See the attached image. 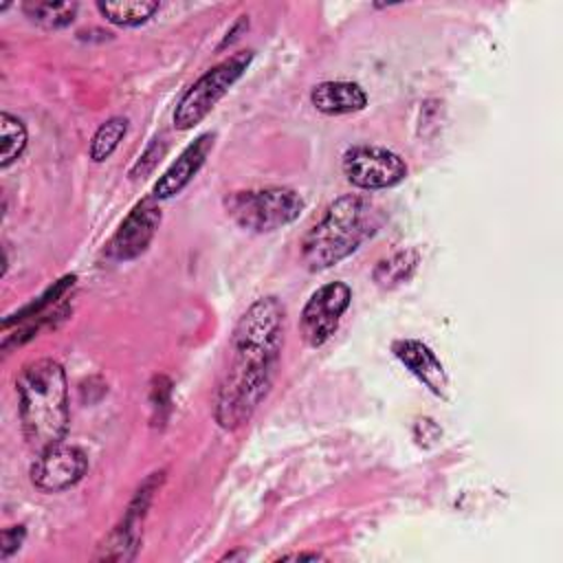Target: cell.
<instances>
[{"instance_id": "7a4b0ae2", "label": "cell", "mask_w": 563, "mask_h": 563, "mask_svg": "<svg viewBox=\"0 0 563 563\" xmlns=\"http://www.w3.org/2000/svg\"><path fill=\"white\" fill-rule=\"evenodd\" d=\"M18 413L26 444L40 453L64 440L68 429V383L53 358H37L22 367L18 380Z\"/></svg>"}, {"instance_id": "44dd1931", "label": "cell", "mask_w": 563, "mask_h": 563, "mask_svg": "<svg viewBox=\"0 0 563 563\" xmlns=\"http://www.w3.org/2000/svg\"><path fill=\"white\" fill-rule=\"evenodd\" d=\"M244 26H249V20H244V18H242V20H238V24H235V26H233V31H231V33H227V37H224V40H222V44H220V48H224V46H227V44H231V42H233V40H235V37H238V31H240V29H244Z\"/></svg>"}, {"instance_id": "7c38bea8", "label": "cell", "mask_w": 563, "mask_h": 563, "mask_svg": "<svg viewBox=\"0 0 563 563\" xmlns=\"http://www.w3.org/2000/svg\"><path fill=\"white\" fill-rule=\"evenodd\" d=\"M396 358L435 396H446V372L435 352L416 339H400L391 345Z\"/></svg>"}, {"instance_id": "52a82bcc", "label": "cell", "mask_w": 563, "mask_h": 563, "mask_svg": "<svg viewBox=\"0 0 563 563\" xmlns=\"http://www.w3.org/2000/svg\"><path fill=\"white\" fill-rule=\"evenodd\" d=\"M350 301L352 290L347 284L330 282L319 286L306 301L299 317V330L306 345L321 347L336 332L341 317L350 308Z\"/></svg>"}, {"instance_id": "277c9868", "label": "cell", "mask_w": 563, "mask_h": 563, "mask_svg": "<svg viewBox=\"0 0 563 563\" xmlns=\"http://www.w3.org/2000/svg\"><path fill=\"white\" fill-rule=\"evenodd\" d=\"M231 220L255 233H266L295 222L303 209L301 196L290 187H264L235 191L227 200Z\"/></svg>"}, {"instance_id": "5b68a950", "label": "cell", "mask_w": 563, "mask_h": 563, "mask_svg": "<svg viewBox=\"0 0 563 563\" xmlns=\"http://www.w3.org/2000/svg\"><path fill=\"white\" fill-rule=\"evenodd\" d=\"M253 59V51H240L211 70H207L198 81H194L191 88L180 97L174 110V128L176 130H189L198 125L213 106L229 92V88L244 75Z\"/></svg>"}, {"instance_id": "5bb4252c", "label": "cell", "mask_w": 563, "mask_h": 563, "mask_svg": "<svg viewBox=\"0 0 563 563\" xmlns=\"http://www.w3.org/2000/svg\"><path fill=\"white\" fill-rule=\"evenodd\" d=\"M161 4L156 0H123V2H97V11L117 26H139L147 22Z\"/></svg>"}, {"instance_id": "4fadbf2b", "label": "cell", "mask_w": 563, "mask_h": 563, "mask_svg": "<svg viewBox=\"0 0 563 563\" xmlns=\"http://www.w3.org/2000/svg\"><path fill=\"white\" fill-rule=\"evenodd\" d=\"M310 101L323 114H350L367 106V95L354 81H321L312 88Z\"/></svg>"}, {"instance_id": "e0dca14e", "label": "cell", "mask_w": 563, "mask_h": 563, "mask_svg": "<svg viewBox=\"0 0 563 563\" xmlns=\"http://www.w3.org/2000/svg\"><path fill=\"white\" fill-rule=\"evenodd\" d=\"M128 132V119L123 117H112L108 121H103L97 132L92 134L90 141V158L95 163H103L106 158H110V154L119 147L121 139Z\"/></svg>"}, {"instance_id": "9c48e42d", "label": "cell", "mask_w": 563, "mask_h": 563, "mask_svg": "<svg viewBox=\"0 0 563 563\" xmlns=\"http://www.w3.org/2000/svg\"><path fill=\"white\" fill-rule=\"evenodd\" d=\"M158 473H154V477H150L134 495L123 521L108 534V539L99 545V552L95 554V559L99 561H128L136 554L139 548V539H141V523L145 517V510L150 506L152 499V490L156 488V482H161V477H156Z\"/></svg>"}, {"instance_id": "ac0fdd59", "label": "cell", "mask_w": 563, "mask_h": 563, "mask_svg": "<svg viewBox=\"0 0 563 563\" xmlns=\"http://www.w3.org/2000/svg\"><path fill=\"white\" fill-rule=\"evenodd\" d=\"M0 139H2V156L0 165L9 167L26 147V128L22 119L2 112L0 114Z\"/></svg>"}, {"instance_id": "ffe728a7", "label": "cell", "mask_w": 563, "mask_h": 563, "mask_svg": "<svg viewBox=\"0 0 563 563\" xmlns=\"http://www.w3.org/2000/svg\"><path fill=\"white\" fill-rule=\"evenodd\" d=\"M24 526H9L2 530V561H7L24 541Z\"/></svg>"}, {"instance_id": "30bf717a", "label": "cell", "mask_w": 563, "mask_h": 563, "mask_svg": "<svg viewBox=\"0 0 563 563\" xmlns=\"http://www.w3.org/2000/svg\"><path fill=\"white\" fill-rule=\"evenodd\" d=\"M161 224V209L152 200L139 202L130 216L121 222L112 240L108 242V257L117 262H128L139 257L152 242Z\"/></svg>"}, {"instance_id": "d6986e66", "label": "cell", "mask_w": 563, "mask_h": 563, "mask_svg": "<svg viewBox=\"0 0 563 563\" xmlns=\"http://www.w3.org/2000/svg\"><path fill=\"white\" fill-rule=\"evenodd\" d=\"M163 152H165V143L156 139V141L143 152V156L136 161V165L132 167L130 176H132V178H139V176H143V174L152 172L154 165L158 163V156H163Z\"/></svg>"}, {"instance_id": "6da1fadb", "label": "cell", "mask_w": 563, "mask_h": 563, "mask_svg": "<svg viewBox=\"0 0 563 563\" xmlns=\"http://www.w3.org/2000/svg\"><path fill=\"white\" fill-rule=\"evenodd\" d=\"M284 306L277 297L255 299L235 323L231 363L216 391L213 416L222 429H238L268 396L284 343Z\"/></svg>"}, {"instance_id": "9a60e30c", "label": "cell", "mask_w": 563, "mask_h": 563, "mask_svg": "<svg viewBox=\"0 0 563 563\" xmlns=\"http://www.w3.org/2000/svg\"><path fill=\"white\" fill-rule=\"evenodd\" d=\"M22 11L26 18L44 29H64L75 20V2H24Z\"/></svg>"}, {"instance_id": "7402d4cb", "label": "cell", "mask_w": 563, "mask_h": 563, "mask_svg": "<svg viewBox=\"0 0 563 563\" xmlns=\"http://www.w3.org/2000/svg\"><path fill=\"white\" fill-rule=\"evenodd\" d=\"M282 559H310V561H317V559H321L319 554H308V552H299V554H286V556H282Z\"/></svg>"}, {"instance_id": "ba28073f", "label": "cell", "mask_w": 563, "mask_h": 563, "mask_svg": "<svg viewBox=\"0 0 563 563\" xmlns=\"http://www.w3.org/2000/svg\"><path fill=\"white\" fill-rule=\"evenodd\" d=\"M88 471V457L64 440L40 451L31 464V482L42 493H62L75 486Z\"/></svg>"}, {"instance_id": "8992f818", "label": "cell", "mask_w": 563, "mask_h": 563, "mask_svg": "<svg viewBox=\"0 0 563 563\" xmlns=\"http://www.w3.org/2000/svg\"><path fill=\"white\" fill-rule=\"evenodd\" d=\"M343 174L358 189H387L405 180L407 163L378 145H354L343 154Z\"/></svg>"}, {"instance_id": "8fae6325", "label": "cell", "mask_w": 563, "mask_h": 563, "mask_svg": "<svg viewBox=\"0 0 563 563\" xmlns=\"http://www.w3.org/2000/svg\"><path fill=\"white\" fill-rule=\"evenodd\" d=\"M211 147H213V134L211 132L200 134L194 143H189L180 152V156L167 167V172L156 180V185L152 189V196L156 200H165V198H172V196L180 194L187 187V183L198 174V169L207 161Z\"/></svg>"}, {"instance_id": "2e32d148", "label": "cell", "mask_w": 563, "mask_h": 563, "mask_svg": "<svg viewBox=\"0 0 563 563\" xmlns=\"http://www.w3.org/2000/svg\"><path fill=\"white\" fill-rule=\"evenodd\" d=\"M418 255L413 251H398L385 260H380L374 268V282L383 288L398 286L411 277L416 271Z\"/></svg>"}, {"instance_id": "3957f363", "label": "cell", "mask_w": 563, "mask_h": 563, "mask_svg": "<svg viewBox=\"0 0 563 563\" xmlns=\"http://www.w3.org/2000/svg\"><path fill=\"white\" fill-rule=\"evenodd\" d=\"M376 231V211L358 194L339 196L303 235L301 260L308 271H325L352 255Z\"/></svg>"}]
</instances>
